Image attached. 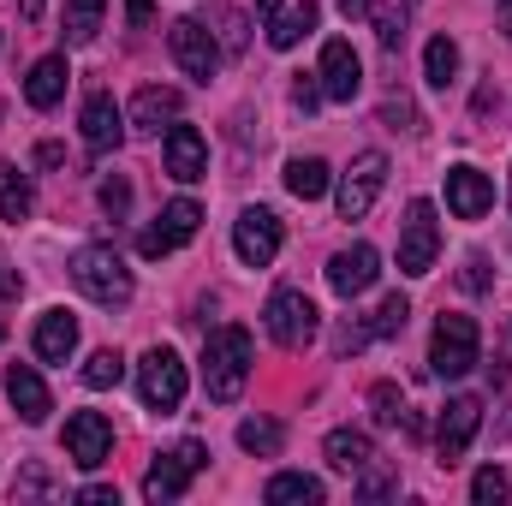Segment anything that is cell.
<instances>
[{
    "label": "cell",
    "mask_w": 512,
    "mask_h": 506,
    "mask_svg": "<svg viewBox=\"0 0 512 506\" xmlns=\"http://www.w3.org/2000/svg\"><path fill=\"white\" fill-rule=\"evenodd\" d=\"M245 381H251V328L227 322V328H215L209 346H203V387H209L215 405H233V399L245 393Z\"/></svg>",
    "instance_id": "6da1fadb"
},
{
    "label": "cell",
    "mask_w": 512,
    "mask_h": 506,
    "mask_svg": "<svg viewBox=\"0 0 512 506\" xmlns=\"http://www.w3.org/2000/svg\"><path fill=\"white\" fill-rule=\"evenodd\" d=\"M477 364H483V334H477V322L459 316V310H441L435 340H429V370L441 381H459V376H471Z\"/></svg>",
    "instance_id": "7a4b0ae2"
},
{
    "label": "cell",
    "mask_w": 512,
    "mask_h": 506,
    "mask_svg": "<svg viewBox=\"0 0 512 506\" xmlns=\"http://www.w3.org/2000/svg\"><path fill=\"white\" fill-rule=\"evenodd\" d=\"M72 286L84 292V298H96V304H131V268L120 262L114 245H84V251L72 256Z\"/></svg>",
    "instance_id": "3957f363"
},
{
    "label": "cell",
    "mask_w": 512,
    "mask_h": 506,
    "mask_svg": "<svg viewBox=\"0 0 512 506\" xmlns=\"http://www.w3.org/2000/svg\"><path fill=\"white\" fill-rule=\"evenodd\" d=\"M262 328H268V340H274V346H286V352H304V346L316 340L322 316H316V304H310L304 292L280 286V292L268 298V310H262Z\"/></svg>",
    "instance_id": "277c9868"
},
{
    "label": "cell",
    "mask_w": 512,
    "mask_h": 506,
    "mask_svg": "<svg viewBox=\"0 0 512 506\" xmlns=\"http://www.w3.org/2000/svg\"><path fill=\"white\" fill-rule=\"evenodd\" d=\"M137 393H143V405L161 411V417L179 411V405H185V364H179V352L149 346L143 364H137Z\"/></svg>",
    "instance_id": "5b68a950"
},
{
    "label": "cell",
    "mask_w": 512,
    "mask_h": 506,
    "mask_svg": "<svg viewBox=\"0 0 512 506\" xmlns=\"http://www.w3.org/2000/svg\"><path fill=\"white\" fill-rule=\"evenodd\" d=\"M167 48H173L179 72L197 78V84H209L215 66H221V42H215V30H209L203 18H173V24H167Z\"/></svg>",
    "instance_id": "8992f818"
},
{
    "label": "cell",
    "mask_w": 512,
    "mask_h": 506,
    "mask_svg": "<svg viewBox=\"0 0 512 506\" xmlns=\"http://www.w3.org/2000/svg\"><path fill=\"white\" fill-rule=\"evenodd\" d=\"M209 465V453H203V441H179L173 453H161L155 465H149V477H143V495L161 506V501H179L185 489H191V477Z\"/></svg>",
    "instance_id": "52a82bcc"
},
{
    "label": "cell",
    "mask_w": 512,
    "mask_h": 506,
    "mask_svg": "<svg viewBox=\"0 0 512 506\" xmlns=\"http://www.w3.org/2000/svg\"><path fill=\"white\" fill-rule=\"evenodd\" d=\"M435 256H441L435 203H429V197H417V203L405 209V227H399V268L417 280V274H429V268H435Z\"/></svg>",
    "instance_id": "ba28073f"
},
{
    "label": "cell",
    "mask_w": 512,
    "mask_h": 506,
    "mask_svg": "<svg viewBox=\"0 0 512 506\" xmlns=\"http://www.w3.org/2000/svg\"><path fill=\"white\" fill-rule=\"evenodd\" d=\"M382 185H387V155L382 149H364V155L346 167V179H340V221H364V215L376 209Z\"/></svg>",
    "instance_id": "9c48e42d"
},
{
    "label": "cell",
    "mask_w": 512,
    "mask_h": 506,
    "mask_svg": "<svg viewBox=\"0 0 512 506\" xmlns=\"http://www.w3.org/2000/svg\"><path fill=\"white\" fill-rule=\"evenodd\" d=\"M477 429H483V399H471V393H465V399H447V411H441V423H435V453H441L447 471L471 453Z\"/></svg>",
    "instance_id": "30bf717a"
},
{
    "label": "cell",
    "mask_w": 512,
    "mask_h": 506,
    "mask_svg": "<svg viewBox=\"0 0 512 506\" xmlns=\"http://www.w3.org/2000/svg\"><path fill=\"white\" fill-rule=\"evenodd\" d=\"M197 227H203V209H197L191 197H173V203L155 215V227L137 239V251L149 256V262H155V256H173L185 239H197Z\"/></svg>",
    "instance_id": "8fae6325"
},
{
    "label": "cell",
    "mask_w": 512,
    "mask_h": 506,
    "mask_svg": "<svg viewBox=\"0 0 512 506\" xmlns=\"http://www.w3.org/2000/svg\"><path fill=\"white\" fill-rule=\"evenodd\" d=\"M108 453H114V423L102 411H72L66 417V459L78 471H96V465H108Z\"/></svg>",
    "instance_id": "7c38bea8"
},
{
    "label": "cell",
    "mask_w": 512,
    "mask_h": 506,
    "mask_svg": "<svg viewBox=\"0 0 512 506\" xmlns=\"http://www.w3.org/2000/svg\"><path fill=\"white\" fill-rule=\"evenodd\" d=\"M256 12H262V36H268V48H298V42L322 24L316 0H256Z\"/></svg>",
    "instance_id": "4fadbf2b"
},
{
    "label": "cell",
    "mask_w": 512,
    "mask_h": 506,
    "mask_svg": "<svg viewBox=\"0 0 512 506\" xmlns=\"http://www.w3.org/2000/svg\"><path fill=\"white\" fill-rule=\"evenodd\" d=\"M233 251H239V262L245 268H268L274 256H280V215L274 209H245L239 221H233Z\"/></svg>",
    "instance_id": "5bb4252c"
},
{
    "label": "cell",
    "mask_w": 512,
    "mask_h": 506,
    "mask_svg": "<svg viewBox=\"0 0 512 506\" xmlns=\"http://www.w3.org/2000/svg\"><path fill=\"white\" fill-rule=\"evenodd\" d=\"M316 84H322V96H328V102H352V96L364 90V60H358V48L334 36V42L322 48V66H316Z\"/></svg>",
    "instance_id": "9a60e30c"
},
{
    "label": "cell",
    "mask_w": 512,
    "mask_h": 506,
    "mask_svg": "<svg viewBox=\"0 0 512 506\" xmlns=\"http://www.w3.org/2000/svg\"><path fill=\"white\" fill-rule=\"evenodd\" d=\"M161 161H167V173H173L179 185L209 179V143H203V131L173 120V126H167V143H161Z\"/></svg>",
    "instance_id": "2e32d148"
},
{
    "label": "cell",
    "mask_w": 512,
    "mask_h": 506,
    "mask_svg": "<svg viewBox=\"0 0 512 506\" xmlns=\"http://www.w3.org/2000/svg\"><path fill=\"white\" fill-rule=\"evenodd\" d=\"M447 209H453L459 221H483V215L495 209L489 173H477V167H447Z\"/></svg>",
    "instance_id": "e0dca14e"
},
{
    "label": "cell",
    "mask_w": 512,
    "mask_h": 506,
    "mask_svg": "<svg viewBox=\"0 0 512 506\" xmlns=\"http://www.w3.org/2000/svg\"><path fill=\"white\" fill-rule=\"evenodd\" d=\"M376 274H382V251H376V245H352V251H340L334 262H328V286H334L340 298L370 292Z\"/></svg>",
    "instance_id": "ac0fdd59"
},
{
    "label": "cell",
    "mask_w": 512,
    "mask_h": 506,
    "mask_svg": "<svg viewBox=\"0 0 512 506\" xmlns=\"http://www.w3.org/2000/svg\"><path fill=\"white\" fill-rule=\"evenodd\" d=\"M84 143H90L96 155H108V149L126 143V114H120V102H114L108 90H96V96L84 102Z\"/></svg>",
    "instance_id": "d6986e66"
},
{
    "label": "cell",
    "mask_w": 512,
    "mask_h": 506,
    "mask_svg": "<svg viewBox=\"0 0 512 506\" xmlns=\"http://www.w3.org/2000/svg\"><path fill=\"white\" fill-rule=\"evenodd\" d=\"M6 399H12V411H18L24 423H48V411H54L48 387H42V376H36L30 364H6Z\"/></svg>",
    "instance_id": "ffe728a7"
},
{
    "label": "cell",
    "mask_w": 512,
    "mask_h": 506,
    "mask_svg": "<svg viewBox=\"0 0 512 506\" xmlns=\"http://www.w3.org/2000/svg\"><path fill=\"white\" fill-rule=\"evenodd\" d=\"M30 346H36L42 364H66V358L78 352V316H72V310H48V316L36 322V340H30Z\"/></svg>",
    "instance_id": "44dd1931"
},
{
    "label": "cell",
    "mask_w": 512,
    "mask_h": 506,
    "mask_svg": "<svg viewBox=\"0 0 512 506\" xmlns=\"http://www.w3.org/2000/svg\"><path fill=\"white\" fill-rule=\"evenodd\" d=\"M66 84H72V66H66V54H48V60H36V66H30V78H24V102L48 114V108L66 96Z\"/></svg>",
    "instance_id": "7402d4cb"
},
{
    "label": "cell",
    "mask_w": 512,
    "mask_h": 506,
    "mask_svg": "<svg viewBox=\"0 0 512 506\" xmlns=\"http://www.w3.org/2000/svg\"><path fill=\"white\" fill-rule=\"evenodd\" d=\"M179 108H185L179 90H167V84H143V90L131 96V126L137 131H161L167 120H179Z\"/></svg>",
    "instance_id": "603a6c76"
},
{
    "label": "cell",
    "mask_w": 512,
    "mask_h": 506,
    "mask_svg": "<svg viewBox=\"0 0 512 506\" xmlns=\"http://www.w3.org/2000/svg\"><path fill=\"white\" fill-rule=\"evenodd\" d=\"M322 453H328L334 471H364V465L376 459V441H370L364 429H334V435L322 441Z\"/></svg>",
    "instance_id": "cb8c5ba5"
},
{
    "label": "cell",
    "mask_w": 512,
    "mask_h": 506,
    "mask_svg": "<svg viewBox=\"0 0 512 506\" xmlns=\"http://www.w3.org/2000/svg\"><path fill=\"white\" fill-rule=\"evenodd\" d=\"M262 501L268 506H316L322 501V477H310V471H280V477H268Z\"/></svg>",
    "instance_id": "d4e9b609"
},
{
    "label": "cell",
    "mask_w": 512,
    "mask_h": 506,
    "mask_svg": "<svg viewBox=\"0 0 512 506\" xmlns=\"http://www.w3.org/2000/svg\"><path fill=\"white\" fill-rule=\"evenodd\" d=\"M411 12H417V0H370V6H364V18L376 24V36H382L387 54L405 42V30H411Z\"/></svg>",
    "instance_id": "484cf974"
},
{
    "label": "cell",
    "mask_w": 512,
    "mask_h": 506,
    "mask_svg": "<svg viewBox=\"0 0 512 506\" xmlns=\"http://www.w3.org/2000/svg\"><path fill=\"white\" fill-rule=\"evenodd\" d=\"M286 191L304 197V203H316V197L328 191V161H322V155H292V161H286Z\"/></svg>",
    "instance_id": "4316f807"
},
{
    "label": "cell",
    "mask_w": 512,
    "mask_h": 506,
    "mask_svg": "<svg viewBox=\"0 0 512 506\" xmlns=\"http://www.w3.org/2000/svg\"><path fill=\"white\" fill-rule=\"evenodd\" d=\"M30 209H36L30 179H24L12 161H0V221H30Z\"/></svg>",
    "instance_id": "83f0119b"
},
{
    "label": "cell",
    "mask_w": 512,
    "mask_h": 506,
    "mask_svg": "<svg viewBox=\"0 0 512 506\" xmlns=\"http://www.w3.org/2000/svg\"><path fill=\"white\" fill-rule=\"evenodd\" d=\"M102 12H108V0H66V42H72V48L96 42V30H102Z\"/></svg>",
    "instance_id": "f1b7e54d"
},
{
    "label": "cell",
    "mask_w": 512,
    "mask_h": 506,
    "mask_svg": "<svg viewBox=\"0 0 512 506\" xmlns=\"http://www.w3.org/2000/svg\"><path fill=\"white\" fill-rule=\"evenodd\" d=\"M423 72H429L435 90H447V84L459 78V42H453V36H435V42L423 48Z\"/></svg>",
    "instance_id": "f546056e"
},
{
    "label": "cell",
    "mask_w": 512,
    "mask_h": 506,
    "mask_svg": "<svg viewBox=\"0 0 512 506\" xmlns=\"http://www.w3.org/2000/svg\"><path fill=\"white\" fill-rule=\"evenodd\" d=\"M239 447L256 453V459H274V453L286 447V429H280L274 417H251V423H239Z\"/></svg>",
    "instance_id": "4dcf8cb0"
},
{
    "label": "cell",
    "mask_w": 512,
    "mask_h": 506,
    "mask_svg": "<svg viewBox=\"0 0 512 506\" xmlns=\"http://www.w3.org/2000/svg\"><path fill=\"white\" fill-rule=\"evenodd\" d=\"M203 24L215 30V42H221V54H227V60H239V54H245V12H233V6H215Z\"/></svg>",
    "instance_id": "1f68e13d"
},
{
    "label": "cell",
    "mask_w": 512,
    "mask_h": 506,
    "mask_svg": "<svg viewBox=\"0 0 512 506\" xmlns=\"http://www.w3.org/2000/svg\"><path fill=\"white\" fill-rule=\"evenodd\" d=\"M120 376H126V358H120L114 346L84 364V387H96V393H102V387H120Z\"/></svg>",
    "instance_id": "d6a6232c"
},
{
    "label": "cell",
    "mask_w": 512,
    "mask_h": 506,
    "mask_svg": "<svg viewBox=\"0 0 512 506\" xmlns=\"http://www.w3.org/2000/svg\"><path fill=\"white\" fill-rule=\"evenodd\" d=\"M405 316H411V304H405V292H387L382 310L370 316V328H376V340H393V334H405Z\"/></svg>",
    "instance_id": "836d02e7"
},
{
    "label": "cell",
    "mask_w": 512,
    "mask_h": 506,
    "mask_svg": "<svg viewBox=\"0 0 512 506\" xmlns=\"http://www.w3.org/2000/svg\"><path fill=\"white\" fill-rule=\"evenodd\" d=\"M471 501L477 506H501L507 501V471H501V465H483V471L471 477Z\"/></svg>",
    "instance_id": "e575fe53"
},
{
    "label": "cell",
    "mask_w": 512,
    "mask_h": 506,
    "mask_svg": "<svg viewBox=\"0 0 512 506\" xmlns=\"http://www.w3.org/2000/svg\"><path fill=\"white\" fill-rule=\"evenodd\" d=\"M382 126L387 131H417V102L405 90H387L382 96Z\"/></svg>",
    "instance_id": "d590c367"
},
{
    "label": "cell",
    "mask_w": 512,
    "mask_h": 506,
    "mask_svg": "<svg viewBox=\"0 0 512 506\" xmlns=\"http://www.w3.org/2000/svg\"><path fill=\"white\" fill-rule=\"evenodd\" d=\"M370 411H376V423H399V417H405V405H399V387H393V381H376V387H370Z\"/></svg>",
    "instance_id": "8d00e7d4"
},
{
    "label": "cell",
    "mask_w": 512,
    "mask_h": 506,
    "mask_svg": "<svg viewBox=\"0 0 512 506\" xmlns=\"http://www.w3.org/2000/svg\"><path fill=\"white\" fill-rule=\"evenodd\" d=\"M370 340H376V328H370V322H346V328L334 334V358H352V352H364Z\"/></svg>",
    "instance_id": "74e56055"
},
{
    "label": "cell",
    "mask_w": 512,
    "mask_h": 506,
    "mask_svg": "<svg viewBox=\"0 0 512 506\" xmlns=\"http://www.w3.org/2000/svg\"><path fill=\"white\" fill-rule=\"evenodd\" d=\"M387 489H393V471H382V465L370 459V465L358 471V495H364V501H382Z\"/></svg>",
    "instance_id": "f35d334b"
},
{
    "label": "cell",
    "mask_w": 512,
    "mask_h": 506,
    "mask_svg": "<svg viewBox=\"0 0 512 506\" xmlns=\"http://www.w3.org/2000/svg\"><path fill=\"white\" fill-rule=\"evenodd\" d=\"M292 108H298V114H316V108H322V84H316V72H298V84H292Z\"/></svg>",
    "instance_id": "ab89813d"
},
{
    "label": "cell",
    "mask_w": 512,
    "mask_h": 506,
    "mask_svg": "<svg viewBox=\"0 0 512 506\" xmlns=\"http://www.w3.org/2000/svg\"><path fill=\"white\" fill-rule=\"evenodd\" d=\"M102 209H108L114 221H120V215L131 209V185L120 179V173H114V179H102Z\"/></svg>",
    "instance_id": "60d3db41"
},
{
    "label": "cell",
    "mask_w": 512,
    "mask_h": 506,
    "mask_svg": "<svg viewBox=\"0 0 512 506\" xmlns=\"http://www.w3.org/2000/svg\"><path fill=\"white\" fill-rule=\"evenodd\" d=\"M459 286H465V292H483V286H489V262H483V256H471V262H465V274H459Z\"/></svg>",
    "instance_id": "b9f144b4"
},
{
    "label": "cell",
    "mask_w": 512,
    "mask_h": 506,
    "mask_svg": "<svg viewBox=\"0 0 512 506\" xmlns=\"http://www.w3.org/2000/svg\"><path fill=\"white\" fill-rule=\"evenodd\" d=\"M78 501L84 506H120V495H114L108 483H90V489H78Z\"/></svg>",
    "instance_id": "7bdbcfd3"
},
{
    "label": "cell",
    "mask_w": 512,
    "mask_h": 506,
    "mask_svg": "<svg viewBox=\"0 0 512 506\" xmlns=\"http://www.w3.org/2000/svg\"><path fill=\"white\" fill-rule=\"evenodd\" d=\"M126 18L131 24H149L155 18V0H126Z\"/></svg>",
    "instance_id": "ee69618b"
},
{
    "label": "cell",
    "mask_w": 512,
    "mask_h": 506,
    "mask_svg": "<svg viewBox=\"0 0 512 506\" xmlns=\"http://www.w3.org/2000/svg\"><path fill=\"white\" fill-rule=\"evenodd\" d=\"M36 161H42V167H60V161H66V149H60V143H42V149H36Z\"/></svg>",
    "instance_id": "f6af8a7d"
},
{
    "label": "cell",
    "mask_w": 512,
    "mask_h": 506,
    "mask_svg": "<svg viewBox=\"0 0 512 506\" xmlns=\"http://www.w3.org/2000/svg\"><path fill=\"white\" fill-rule=\"evenodd\" d=\"M42 6H48V0H18V12H24V24H36V18H42Z\"/></svg>",
    "instance_id": "bcb514c9"
},
{
    "label": "cell",
    "mask_w": 512,
    "mask_h": 506,
    "mask_svg": "<svg viewBox=\"0 0 512 506\" xmlns=\"http://www.w3.org/2000/svg\"><path fill=\"white\" fill-rule=\"evenodd\" d=\"M364 6H370V0H340V12H346V18H364Z\"/></svg>",
    "instance_id": "7dc6e473"
},
{
    "label": "cell",
    "mask_w": 512,
    "mask_h": 506,
    "mask_svg": "<svg viewBox=\"0 0 512 506\" xmlns=\"http://www.w3.org/2000/svg\"><path fill=\"white\" fill-rule=\"evenodd\" d=\"M501 30L512 36V0H501Z\"/></svg>",
    "instance_id": "c3c4849f"
}]
</instances>
